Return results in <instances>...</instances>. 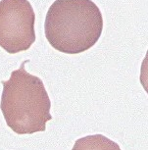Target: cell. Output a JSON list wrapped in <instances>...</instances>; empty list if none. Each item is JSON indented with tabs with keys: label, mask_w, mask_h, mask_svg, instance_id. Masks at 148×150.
I'll use <instances>...</instances> for the list:
<instances>
[{
	"label": "cell",
	"mask_w": 148,
	"mask_h": 150,
	"mask_svg": "<svg viewBox=\"0 0 148 150\" xmlns=\"http://www.w3.org/2000/svg\"><path fill=\"white\" fill-rule=\"evenodd\" d=\"M102 30V14L91 0H55L44 23L49 44L66 54H78L91 48Z\"/></svg>",
	"instance_id": "obj_1"
},
{
	"label": "cell",
	"mask_w": 148,
	"mask_h": 150,
	"mask_svg": "<svg viewBox=\"0 0 148 150\" xmlns=\"http://www.w3.org/2000/svg\"><path fill=\"white\" fill-rule=\"evenodd\" d=\"M25 61L2 81L3 91L0 108L9 128L18 134H30L46 129L51 101L42 81L25 69Z\"/></svg>",
	"instance_id": "obj_2"
},
{
	"label": "cell",
	"mask_w": 148,
	"mask_h": 150,
	"mask_svg": "<svg viewBox=\"0 0 148 150\" xmlns=\"http://www.w3.org/2000/svg\"><path fill=\"white\" fill-rule=\"evenodd\" d=\"M35 14L28 0L0 1V47L10 54L25 51L35 41Z\"/></svg>",
	"instance_id": "obj_3"
},
{
	"label": "cell",
	"mask_w": 148,
	"mask_h": 150,
	"mask_svg": "<svg viewBox=\"0 0 148 150\" xmlns=\"http://www.w3.org/2000/svg\"><path fill=\"white\" fill-rule=\"evenodd\" d=\"M72 150H122L118 143L102 134L86 135L78 139Z\"/></svg>",
	"instance_id": "obj_4"
},
{
	"label": "cell",
	"mask_w": 148,
	"mask_h": 150,
	"mask_svg": "<svg viewBox=\"0 0 148 150\" xmlns=\"http://www.w3.org/2000/svg\"><path fill=\"white\" fill-rule=\"evenodd\" d=\"M139 81H140L142 87H143L144 90L148 94V50L143 59V61H142V63H141Z\"/></svg>",
	"instance_id": "obj_5"
}]
</instances>
